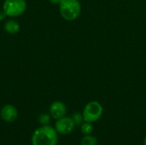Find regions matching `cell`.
I'll return each mask as SVG.
<instances>
[{
  "instance_id": "6da1fadb",
  "label": "cell",
  "mask_w": 146,
  "mask_h": 145,
  "mask_svg": "<svg viewBox=\"0 0 146 145\" xmlns=\"http://www.w3.org/2000/svg\"><path fill=\"white\" fill-rule=\"evenodd\" d=\"M57 132L52 126L44 125L38 128L32 136V145H56Z\"/></svg>"
},
{
  "instance_id": "7a4b0ae2",
  "label": "cell",
  "mask_w": 146,
  "mask_h": 145,
  "mask_svg": "<svg viewBox=\"0 0 146 145\" xmlns=\"http://www.w3.org/2000/svg\"><path fill=\"white\" fill-rule=\"evenodd\" d=\"M59 11L63 19L74 21L80 15L81 4L79 0H62L59 3Z\"/></svg>"
},
{
  "instance_id": "3957f363",
  "label": "cell",
  "mask_w": 146,
  "mask_h": 145,
  "mask_svg": "<svg viewBox=\"0 0 146 145\" xmlns=\"http://www.w3.org/2000/svg\"><path fill=\"white\" fill-rule=\"evenodd\" d=\"M83 118L86 122H96L103 115V107L97 101H92L88 103L83 109Z\"/></svg>"
},
{
  "instance_id": "277c9868",
  "label": "cell",
  "mask_w": 146,
  "mask_h": 145,
  "mask_svg": "<svg viewBox=\"0 0 146 145\" xmlns=\"http://www.w3.org/2000/svg\"><path fill=\"white\" fill-rule=\"evenodd\" d=\"M3 9L8 16L18 17L25 12L27 3L25 0H5Z\"/></svg>"
},
{
  "instance_id": "5b68a950",
  "label": "cell",
  "mask_w": 146,
  "mask_h": 145,
  "mask_svg": "<svg viewBox=\"0 0 146 145\" xmlns=\"http://www.w3.org/2000/svg\"><path fill=\"white\" fill-rule=\"evenodd\" d=\"M75 126V123L74 122L72 118L69 117H62L57 120L56 122L55 129L56 131L62 135H67L71 133Z\"/></svg>"
},
{
  "instance_id": "8992f818",
  "label": "cell",
  "mask_w": 146,
  "mask_h": 145,
  "mask_svg": "<svg viewBox=\"0 0 146 145\" xmlns=\"http://www.w3.org/2000/svg\"><path fill=\"white\" fill-rule=\"evenodd\" d=\"M0 115L4 121L13 122L17 119L18 111L15 106H13L11 104H6L2 108L1 112H0Z\"/></svg>"
},
{
  "instance_id": "52a82bcc",
  "label": "cell",
  "mask_w": 146,
  "mask_h": 145,
  "mask_svg": "<svg viewBox=\"0 0 146 145\" xmlns=\"http://www.w3.org/2000/svg\"><path fill=\"white\" fill-rule=\"evenodd\" d=\"M66 106L63 103L60 101H56L52 103L50 108V113L52 118L55 120H58L62 117H63L66 114Z\"/></svg>"
},
{
  "instance_id": "ba28073f",
  "label": "cell",
  "mask_w": 146,
  "mask_h": 145,
  "mask_svg": "<svg viewBox=\"0 0 146 145\" xmlns=\"http://www.w3.org/2000/svg\"><path fill=\"white\" fill-rule=\"evenodd\" d=\"M4 30L9 34H15L20 30V25L15 21L9 20L4 24Z\"/></svg>"
},
{
  "instance_id": "9c48e42d",
  "label": "cell",
  "mask_w": 146,
  "mask_h": 145,
  "mask_svg": "<svg viewBox=\"0 0 146 145\" xmlns=\"http://www.w3.org/2000/svg\"><path fill=\"white\" fill-rule=\"evenodd\" d=\"M81 145H98V139L94 136L86 135L81 139Z\"/></svg>"
},
{
  "instance_id": "30bf717a",
  "label": "cell",
  "mask_w": 146,
  "mask_h": 145,
  "mask_svg": "<svg viewBox=\"0 0 146 145\" xmlns=\"http://www.w3.org/2000/svg\"><path fill=\"white\" fill-rule=\"evenodd\" d=\"M81 132L85 135H90L93 132V126L91 122H86L83 123L81 125Z\"/></svg>"
},
{
  "instance_id": "8fae6325",
  "label": "cell",
  "mask_w": 146,
  "mask_h": 145,
  "mask_svg": "<svg viewBox=\"0 0 146 145\" xmlns=\"http://www.w3.org/2000/svg\"><path fill=\"white\" fill-rule=\"evenodd\" d=\"M72 119L74 121V122L75 123V125L79 126L82 123V121H84L83 118V115H81L80 113H74L72 116Z\"/></svg>"
},
{
  "instance_id": "7c38bea8",
  "label": "cell",
  "mask_w": 146,
  "mask_h": 145,
  "mask_svg": "<svg viewBox=\"0 0 146 145\" xmlns=\"http://www.w3.org/2000/svg\"><path fill=\"white\" fill-rule=\"evenodd\" d=\"M50 121V115H47V114H43L39 116L38 118V121L42 124V125H47Z\"/></svg>"
},
{
  "instance_id": "4fadbf2b",
  "label": "cell",
  "mask_w": 146,
  "mask_h": 145,
  "mask_svg": "<svg viewBox=\"0 0 146 145\" xmlns=\"http://www.w3.org/2000/svg\"><path fill=\"white\" fill-rule=\"evenodd\" d=\"M6 14H5V12L4 11H3V12H0V21H3V20H4V18L6 17Z\"/></svg>"
},
{
  "instance_id": "5bb4252c",
  "label": "cell",
  "mask_w": 146,
  "mask_h": 145,
  "mask_svg": "<svg viewBox=\"0 0 146 145\" xmlns=\"http://www.w3.org/2000/svg\"><path fill=\"white\" fill-rule=\"evenodd\" d=\"M49 1H50V3H51L53 4H59L62 0H49Z\"/></svg>"
},
{
  "instance_id": "9a60e30c",
  "label": "cell",
  "mask_w": 146,
  "mask_h": 145,
  "mask_svg": "<svg viewBox=\"0 0 146 145\" xmlns=\"http://www.w3.org/2000/svg\"><path fill=\"white\" fill-rule=\"evenodd\" d=\"M144 144L146 145V137H145V142H144Z\"/></svg>"
}]
</instances>
